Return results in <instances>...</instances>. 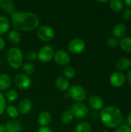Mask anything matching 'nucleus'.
Wrapping results in <instances>:
<instances>
[{
	"mask_svg": "<svg viewBox=\"0 0 131 132\" xmlns=\"http://www.w3.org/2000/svg\"><path fill=\"white\" fill-rule=\"evenodd\" d=\"M127 123H128V126L131 128V112L127 117Z\"/></svg>",
	"mask_w": 131,
	"mask_h": 132,
	"instance_id": "obj_39",
	"label": "nucleus"
},
{
	"mask_svg": "<svg viewBox=\"0 0 131 132\" xmlns=\"http://www.w3.org/2000/svg\"><path fill=\"white\" fill-rule=\"evenodd\" d=\"M5 110H6V112H7L8 115L12 119L16 118L18 117V115H19V110L15 106L8 105V106L6 107Z\"/></svg>",
	"mask_w": 131,
	"mask_h": 132,
	"instance_id": "obj_28",
	"label": "nucleus"
},
{
	"mask_svg": "<svg viewBox=\"0 0 131 132\" xmlns=\"http://www.w3.org/2000/svg\"><path fill=\"white\" fill-rule=\"evenodd\" d=\"M98 2H100V3H106V2H108V1H98Z\"/></svg>",
	"mask_w": 131,
	"mask_h": 132,
	"instance_id": "obj_42",
	"label": "nucleus"
},
{
	"mask_svg": "<svg viewBox=\"0 0 131 132\" xmlns=\"http://www.w3.org/2000/svg\"><path fill=\"white\" fill-rule=\"evenodd\" d=\"M85 47H86L85 42L80 38H75L72 39L68 43L67 46L69 51L74 54H79L82 53L85 50Z\"/></svg>",
	"mask_w": 131,
	"mask_h": 132,
	"instance_id": "obj_8",
	"label": "nucleus"
},
{
	"mask_svg": "<svg viewBox=\"0 0 131 132\" xmlns=\"http://www.w3.org/2000/svg\"><path fill=\"white\" fill-rule=\"evenodd\" d=\"M8 40L12 44H18L21 40V35L19 31L15 29H12L8 32Z\"/></svg>",
	"mask_w": 131,
	"mask_h": 132,
	"instance_id": "obj_21",
	"label": "nucleus"
},
{
	"mask_svg": "<svg viewBox=\"0 0 131 132\" xmlns=\"http://www.w3.org/2000/svg\"><path fill=\"white\" fill-rule=\"evenodd\" d=\"M71 112L73 114V117L77 119H83L88 114V108L86 105L82 102H76L73 104L71 107Z\"/></svg>",
	"mask_w": 131,
	"mask_h": 132,
	"instance_id": "obj_5",
	"label": "nucleus"
},
{
	"mask_svg": "<svg viewBox=\"0 0 131 132\" xmlns=\"http://www.w3.org/2000/svg\"><path fill=\"white\" fill-rule=\"evenodd\" d=\"M6 108V101L4 95L0 92V115L4 113Z\"/></svg>",
	"mask_w": 131,
	"mask_h": 132,
	"instance_id": "obj_32",
	"label": "nucleus"
},
{
	"mask_svg": "<svg viewBox=\"0 0 131 132\" xmlns=\"http://www.w3.org/2000/svg\"><path fill=\"white\" fill-rule=\"evenodd\" d=\"M63 74L66 79H71L75 77L76 71L72 67H66L63 69Z\"/></svg>",
	"mask_w": 131,
	"mask_h": 132,
	"instance_id": "obj_30",
	"label": "nucleus"
},
{
	"mask_svg": "<svg viewBox=\"0 0 131 132\" xmlns=\"http://www.w3.org/2000/svg\"><path fill=\"white\" fill-rule=\"evenodd\" d=\"M37 36L44 42H49L53 39L55 36V32L53 29L49 26H42L37 30Z\"/></svg>",
	"mask_w": 131,
	"mask_h": 132,
	"instance_id": "obj_6",
	"label": "nucleus"
},
{
	"mask_svg": "<svg viewBox=\"0 0 131 132\" xmlns=\"http://www.w3.org/2000/svg\"><path fill=\"white\" fill-rule=\"evenodd\" d=\"M110 8L115 12H119L124 9V2L121 0H112L110 2Z\"/></svg>",
	"mask_w": 131,
	"mask_h": 132,
	"instance_id": "obj_24",
	"label": "nucleus"
},
{
	"mask_svg": "<svg viewBox=\"0 0 131 132\" xmlns=\"http://www.w3.org/2000/svg\"><path fill=\"white\" fill-rule=\"evenodd\" d=\"M55 85L61 91H66L69 89V81L65 77H59L56 80Z\"/></svg>",
	"mask_w": 131,
	"mask_h": 132,
	"instance_id": "obj_18",
	"label": "nucleus"
},
{
	"mask_svg": "<svg viewBox=\"0 0 131 132\" xmlns=\"http://www.w3.org/2000/svg\"><path fill=\"white\" fill-rule=\"evenodd\" d=\"M125 80H126L125 75L122 72H120V71H117V72L113 73L110 77V84L113 87H117V88L122 87L124 84Z\"/></svg>",
	"mask_w": 131,
	"mask_h": 132,
	"instance_id": "obj_11",
	"label": "nucleus"
},
{
	"mask_svg": "<svg viewBox=\"0 0 131 132\" xmlns=\"http://www.w3.org/2000/svg\"><path fill=\"white\" fill-rule=\"evenodd\" d=\"M5 40L3 39V38L0 37V51L2 50H3V48L5 47Z\"/></svg>",
	"mask_w": 131,
	"mask_h": 132,
	"instance_id": "obj_38",
	"label": "nucleus"
},
{
	"mask_svg": "<svg viewBox=\"0 0 131 132\" xmlns=\"http://www.w3.org/2000/svg\"><path fill=\"white\" fill-rule=\"evenodd\" d=\"M92 128L91 125L85 121L79 123L75 128V132H91Z\"/></svg>",
	"mask_w": 131,
	"mask_h": 132,
	"instance_id": "obj_26",
	"label": "nucleus"
},
{
	"mask_svg": "<svg viewBox=\"0 0 131 132\" xmlns=\"http://www.w3.org/2000/svg\"><path fill=\"white\" fill-rule=\"evenodd\" d=\"M100 118L102 123L110 128L120 126L124 118L121 111L113 106L103 108L100 113Z\"/></svg>",
	"mask_w": 131,
	"mask_h": 132,
	"instance_id": "obj_2",
	"label": "nucleus"
},
{
	"mask_svg": "<svg viewBox=\"0 0 131 132\" xmlns=\"http://www.w3.org/2000/svg\"><path fill=\"white\" fill-rule=\"evenodd\" d=\"M26 59L30 62H34L36 60H38V55L36 53L33 51H30L26 54Z\"/></svg>",
	"mask_w": 131,
	"mask_h": 132,
	"instance_id": "obj_33",
	"label": "nucleus"
},
{
	"mask_svg": "<svg viewBox=\"0 0 131 132\" xmlns=\"http://www.w3.org/2000/svg\"><path fill=\"white\" fill-rule=\"evenodd\" d=\"M11 24L17 31L31 32L36 29L39 25V18L34 13L15 12L10 16Z\"/></svg>",
	"mask_w": 131,
	"mask_h": 132,
	"instance_id": "obj_1",
	"label": "nucleus"
},
{
	"mask_svg": "<svg viewBox=\"0 0 131 132\" xmlns=\"http://www.w3.org/2000/svg\"><path fill=\"white\" fill-rule=\"evenodd\" d=\"M107 45L110 48H115L119 45V41L115 37H110L107 40Z\"/></svg>",
	"mask_w": 131,
	"mask_h": 132,
	"instance_id": "obj_31",
	"label": "nucleus"
},
{
	"mask_svg": "<svg viewBox=\"0 0 131 132\" xmlns=\"http://www.w3.org/2000/svg\"><path fill=\"white\" fill-rule=\"evenodd\" d=\"M121 50L126 53H131V37L124 36L119 42Z\"/></svg>",
	"mask_w": 131,
	"mask_h": 132,
	"instance_id": "obj_22",
	"label": "nucleus"
},
{
	"mask_svg": "<svg viewBox=\"0 0 131 132\" xmlns=\"http://www.w3.org/2000/svg\"><path fill=\"white\" fill-rule=\"evenodd\" d=\"M5 100H7L8 102H13V101H15L19 97L18 95V92L15 90H10L8 91H7L5 94Z\"/></svg>",
	"mask_w": 131,
	"mask_h": 132,
	"instance_id": "obj_27",
	"label": "nucleus"
},
{
	"mask_svg": "<svg viewBox=\"0 0 131 132\" xmlns=\"http://www.w3.org/2000/svg\"><path fill=\"white\" fill-rule=\"evenodd\" d=\"M32 102L29 100V99H22L19 104V107H18V110L19 112L22 114H29L31 110H32Z\"/></svg>",
	"mask_w": 131,
	"mask_h": 132,
	"instance_id": "obj_14",
	"label": "nucleus"
},
{
	"mask_svg": "<svg viewBox=\"0 0 131 132\" xmlns=\"http://www.w3.org/2000/svg\"><path fill=\"white\" fill-rule=\"evenodd\" d=\"M0 132H7L6 131V129H5V127L4 125H0Z\"/></svg>",
	"mask_w": 131,
	"mask_h": 132,
	"instance_id": "obj_41",
	"label": "nucleus"
},
{
	"mask_svg": "<svg viewBox=\"0 0 131 132\" xmlns=\"http://www.w3.org/2000/svg\"><path fill=\"white\" fill-rule=\"evenodd\" d=\"M122 17L126 21L131 20V9H126L124 10L122 13Z\"/></svg>",
	"mask_w": 131,
	"mask_h": 132,
	"instance_id": "obj_35",
	"label": "nucleus"
},
{
	"mask_svg": "<svg viewBox=\"0 0 131 132\" xmlns=\"http://www.w3.org/2000/svg\"><path fill=\"white\" fill-rule=\"evenodd\" d=\"M0 8L6 13L12 15L15 12V4L12 0H0Z\"/></svg>",
	"mask_w": 131,
	"mask_h": 132,
	"instance_id": "obj_17",
	"label": "nucleus"
},
{
	"mask_svg": "<svg viewBox=\"0 0 131 132\" xmlns=\"http://www.w3.org/2000/svg\"><path fill=\"white\" fill-rule=\"evenodd\" d=\"M116 68L120 71H126L131 67V60L127 57H121L116 62Z\"/></svg>",
	"mask_w": 131,
	"mask_h": 132,
	"instance_id": "obj_13",
	"label": "nucleus"
},
{
	"mask_svg": "<svg viewBox=\"0 0 131 132\" xmlns=\"http://www.w3.org/2000/svg\"><path fill=\"white\" fill-rule=\"evenodd\" d=\"M54 60L59 66H66L70 62V56L69 53L63 50H59L54 53Z\"/></svg>",
	"mask_w": 131,
	"mask_h": 132,
	"instance_id": "obj_10",
	"label": "nucleus"
},
{
	"mask_svg": "<svg viewBox=\"0 0 131 132\" xmlns=\"http://www.w3.org/2000/svg\"><path fill=\"white\" fill-rule=\"evenodd\" d=\"M127 27L124 23H117L113 28V34L117 38H124L127 34Z\"/></svg>",
	"mask_w": 131,
	"mask_h": 132,
	"instance_id": "obj_15",
	"label": "nucleus"
},
{
	"mask_svg": "<svg viewBox=\"0 0 131 132\" xmlns=\"http://www.w3.org/2000/svg\"><path fill=\"white\" fill-rule=\"evenodd\" d=\"M73 114H72L71 111H64L62 114H61V118H60V120L62 121L63 124L64 125H69L70 124L73 120Z\"/></svg>",
	"mask_w": 131,
	"mask_h": 132,
	"instance_id": "obj_25",
	"label": "nucleus"
},
{
	"mask_svg": "<svg viewBox=\"0 0 131 132\" xmlns=\"http://www.w3.org/2000/svg\"><path fill=\"white\" fill-rule=\"evenodd\" d=\"M68 96L77 102H83L86 98V92L81 85L76 84L69 87Z\"/></svg>",
	"mask_w": 131,
	"mask_h": 132,
	"instance_id": "obj_4",
	"label": "nucleus"
},
{
	"mask_svg": "<svg viewBox=\"0 0 131 132\" xmlns=\"http://www.w3.org/2000/svg\"><path fill=\"white\" fill-rule=\"evenodd\" d=\"M54 50L50 46H43L39 50L38 60L42 63H48L49 62L54 56Z\"/></svg>",
	"mask_w": 131,
	"mask_h": 132,
	"instance_id": "obj_7",
	"label": "nucleus"
},
{
	"mask_svg": "<svg viewBox=\"0 0 131 132\" xmlns=\"http://www.w3.org/2000/svg\"><path fill=\"white\" fill-rule=\"evenodd\" d=\"M52 121V115L48 111H42L38 116L37 121L41 125V127L47 126Z\"/></svg>",
	"mask_w": 131,
	"mask_h": 132,
	"instance_id": "obj_19",
	"label": "nucleus"
},
{
	"mask_svg": "<svg viewBox=\"0 0 131 132\" xmlns=\"http://www.w3.org/2000/svg\"><path fill=\"white\" fill-rule=\"evenodd\" d=\"M37 132H53V130H52L49 127L46 126V127H40V128H39V130H38V131Z\"/></svg>",
	"mask_w": 131,
	"mask_h": 132,
	"instance_id": "obj_36",
	"label": "nucleus"
},
{
	"mask_svg": "<svg viewBox=\"0 0 131 132\" xmlns=\"http://www.w3.org/2000/svg\"><path fill=\"white\" fill-rule=\"evenodd\" d=\"M1 65H2V61H1V60H0V67H1Z\"/></svg>",
	"mask_w": 131,
	"mask_h": 132,
	"instance_id": "obj_44",
	"label": "nucleus"
},
{
	"mask_svg": "<svg viewBox=\"0 0 131 132\" xmlns=\"http://www.w3.org/2000/svg\"><path fill=\"white\" fill-rule=\"evenodd\" d=\"M115 132H131V128L127 125H120L117 128Z\"/></svg>",
	"mask_w": 131,
	"mask_h": 132,
	"instance_id": "obj_34",
	"label": "nucleus"
},
{
	"mask_svg": "<svg viewBox=\"0 0 131 132\" xmlns=\"http://www.w3.org/2000/svg\"><path fill=\"white\" fill-rule=\"evenodd\" d=\"M130 32H131V28H130Z\"/></svg>",
	"mask_w": 131,
	"mask_h": 132,
	"instance_id": "obj_45",
	"label": "nucleus"
},
{
	"mask_svg": "<svg viewBox=\"0 0 131 132\" xmlns=\"http://www.w3.org/2000/svg\"><path fill=\"white\" fill-rule=\"evenodd\" d=\"M12 85V79L7 74L0 75V91L8 90Z\"/></svg>",
	"mask_w": 131,
	"mask_h": 132,
	"instance_id": "obj_20",
	"label": "nucleus"
},
{
	"mask_svg": "<svg viewBox=\"0 0 131 132\" xmlns=\"http://www.w3.org/2000/svg\"><path fill=\"white\" fill-rule=\"evenodd\" d=\"M22 70L24 72V74L29 76V75H32L34 73L35 68H34V66L32 63H24L22 65Z\"/></svg>",
	"mask_w": 131,
	"mask_h": 132,
	"instance_id": "obj_29",
	"label": "nucleus"
},
{
	"mask_svg": "<svg viewBox=\"0 0 131 132\" xmlns=\"http://www.w3.org/2000/svg\"><path fill=\"white\" fill-rule=\"evenodd\" d=\"M5 127L7 132H19L22 128L20 122L15 119H12L8 121Z\"/></svg>",
	"mask_w": 131,
	"mask_h": 132,
	"instance_id": "obj_16",
	"label": "nucleus"
},
{
	"mask_svg": "<svg viewBox=\"0 0 131 132\" xmlns=\"http://www.w3.org/2000/svg\"><path fill=\"white\" fill-rule=\"evenodd\" d=\"M7 61L13 69H19L23 62V55L19 48L12 47L7 53Z\"/></svg>",
	"mask_w": 131,
	"mask_h": 132,
	"instance_id": "obj_3",
	"label": "nucleus"
},
{
	"mask_svg": "<svg viewBox=\"0 0 131 132\" xmlns=\"http://www.w3.org/2000/svg\"><path fill=\"white\" fill-rule=\"evenodd\" d=\"M89 104L90 106L95 111H100L103 108L104 101L98 95H93L89 99Z\"/></svg>",
	"mask_w": 131,
	"mask_h": 132,
	"instance_id": "obj_12",
	"label": "nucleus"
},
{
	"mask_svg": "<svg viewBox=\"0 0 131 132\" xmlns=\"http://www.w3.org/2000/svg\"><path fill=\"white\" fill-rule=\"evenodd\" d=\"M101 132H109V131H102Z\"/></svg>",
	"mask_w": 131,
	"mask_h": 132,
	"instance_id": "obj_43",
	"label": "nucleus"
},
{
	"mask_svg": "<svg viewBox=\"0 0 131 132\" xmlns=\"http://www.w3.org/2000/svg\"><path fill=\"white\" fill-rule=\"evenodd\" d=\"M14 82H15V85L19 89H22V90H26V89L29 88V87L32 84L31 78L29 76H27L25 74H22V73L17 74L15 77Z\"/></svg>",
	"mask_w": 131,
	"mask_h": 132,
	"instance_id": "obj_9",
	"label": "nucleus"
},
{
	"mask_svg": "<svg viewBox=\"0 0 131 132\" xmlns=\"http://www.w3.org/2000/svg\"><path fill=\"white\" fill-rule=\"evenodd\" d=\"M10 28V22L3 15H0V35L5 34Z\"/></svg>",
	"mask_w": 131,
	"mask_h": 132,
	"instance_id": "obj_23",
	"label": "nucleus"
},
{
	"mask_svg": "<svg viewBox=\"0 0 131 132\" xmlns=\"http://www.w3.org/2000/svg\"><path fill=\"white\" fill-rule=\"evenodd\" d=\"M127 81L129 83V84L131 86V69H130L127 72Z\"/></svg>",
	"mask_w": 131,
	"mask_h": 132,
	"instance_id": "obj_37",
	"label": "nucleus"
},
{
	"mask_svg": "<svg viewBox=\"0 0 131 132\" xmlns=\"http://www.w3.org/2000/svg\"><path fill=\"white\" fill-rule=\"evenodd\" d=\"M124 3L127 7H129V9H131V0H125Z\"/></svg>",
	"mask_w": 131,
	"mask_h": 132,
	"instance_id": "obj_40",
	"label": "nucleus"
}]
</instances>
